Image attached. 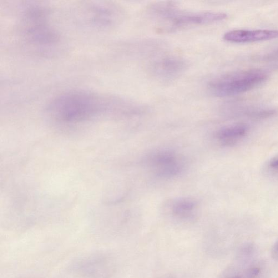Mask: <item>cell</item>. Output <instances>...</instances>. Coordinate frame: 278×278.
I'll return each mask as SVG.
<instances>
[{
    "label": "cell",
    "instance_id": "6da1fadb",
    "mask_svg": "<svg viewBox=\"0 0 278 278\" xmlns=\"http://www.w3.org/2000/svg\"><path fill=\"white\" fill-rule=\"evenodd\" d=\"M125 100L98 94L75 91L60 96L51 104V112L65 120L81 119L112 108H124Z\"/></svg>",
    "mask_w": 278,
    "mask_h": 278
},
{
    "label": "cell",
    "instance_id": "7a4b0ae2",
    "mask_svg": "<svg viewBox=\"0 0 278 278\" xmlns=\"http://www.w3.org/2000/svg\"><path fill=\"white\" fill-rule=\"evenodd\" d=\"M149 14L161 24V28L171 32L190 26L221 22L227 17V15L224 13L184 11L172 2L152 5L149 9Z\"/></svg>",
    "mask_w": 278,
    "mask_h": 278
},
{
    "label": "cell",
    "instance_id": "3957f363",
    "mask_svg": "<svg viewBox=\"0 0 278 278\" xmlns=\"http://www.w3.org/2000/svg\"><path fill=\"white\" fill-rule=\"evenodd\" d=\"M268 74L252 69L222 76L208 84L209 92L216 97H231L250 91L264 83Z\"/></svg>",
    "mask_w": 278,
    "mask_h": 278
},
{
    "label": "cell",
    "instance_id": "277c9868",
    "mask_svg": "<svg viewBox=\"0 0 278 278\" xmlns=\"http://www.w3.org/2000/svg\"><path fill=\"white\" fill-rule=\"evenodd\" d=\"M188 67V62L185 59L177 55H167L152 62L149 70L158 81L170 83L183 74Z\"/></svg>",
    "mask_w": 278,
    "mask_h": 278
},
{
    "label": "cell",
    "instance_id": "5b68a950",
    "mask_svg": "<svg viewBox=\"0 0 278 278\" xmlns=\"http://www.w3.org/2000/svg\"><path fill=\"white\" fill-rule=\"evenodd\" d=\"M151 169L161 177L178 175L183 169V163L177 155L169 151H161L151 154L147 159Z\"/></svg>",
    "mask_w": 278,
    "mask_h": 278
},
{
    "label": "cell",
    "instance_id": "8992f818",
    "mask_svg": "<svg viewBox=\"0 0 278 278\" xmlns=\"http://www.w3.org/2000/svg\"><path fill=\"white\" fill-rule=\"evenodd\" d=\"M278 38V30H234L225 34L226 41L234 43H246L264 41Z\"/></svg>",
    "mask_w": 278,
    "mask_h": 278
},
{
    "label": "cell",
    "instance_id": "52a82bcc",
    "mask_svg": "<svg viewBox=\"0 0 278 278\" xmlns=\"http://www.w3.org/2000/svg\"><path fill=\"white\" fill-rule=\"evenodd\" d=\"M247 130L246 125L236 124L219 130L216 133V138L224 145H232L243 138Z\"/></svg>",
    "mask_w": 278,
    "mask_h": 278
},
{
    "label": "cell",
    "instance_id": "ba28073f",
    "mask_svg": "<svg viewBox=\"0 0 278 278\" xmlns=\"http://www.w3.org/2000/svg\"><path fill=\"white\" fill-rule=\"evenodd\" d=\"M196 202L189 199H182L176 201L172 210L173 213L179 217L189 216L195 209Z\"/></svg>",
    "mask_w": 278,
    "mask_h": 278
},
{
    "label": "cell",
    "instance_id": "9c48e42d",
    "mask_svg": "<svg viewBox=\"0 0 278 278\" xmlns=\"http://www.w3.org/2000/svg\"><path fill=\"white\" fill-rule=\"evenodd\" d=\"M260 269L257 267H252L245 270L242 274L231 276L228 278H256L259 275Z\"/></svg>",
    "mask_w": 278,
    "mask_h": 278
},
{
    "label": "cell",
    "instance_id": "30bf717a",
    "mask_svg": "<svg viewBox=\"0 0 278 278\" xmlns=\"http://www.w3.org/2000/svg\"><path fill=\"white\" fill-rule=\"evenodd\" d=\"M269 168L274 171H278V156L272 159L269 163Z\"/></svg>",
    "mask_w": 278,
    "mask_h": 278
},
{
    "label": "cell",
    "instance_id": "8fae6325",
    "mask_svg": "<svg viewBox=\"0 0 278 278\" xmlns=\"http://www.w3.org/2000/svg\"><path fill=\"white\" fill-rule=\"evenodd\" d=\"M272 256L274 259L278 260V241L276 242L272 248Z\"/></svg>",
    "mask_w": 278,
    "mask_h": 278
}]
</instances>
